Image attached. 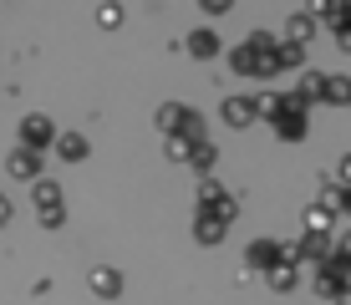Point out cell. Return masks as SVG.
<instances>
[{
	"instance_id": "cell-1",
	"label": "cell",
	"mask_w": 351,
	"mask_h": 305,
	"mask_svg": "<svg viewBox=\"0 0 351 305\" xmlns=\"http://www.w3.org/2000/svg\"><path fill=\"white\" fill-rule=\"evenodd\" d=\"M10 178H16V183H36V178H41V158H36L31 148L10 153Z\"/></svg>"
},
{
	"instance_id": "cell-2",
	"label": "cell",
	"mask_w": 351,
	"mask_h": 305,
	"mask_svg": "<svg viewBox=\"0 0 351 305\" xmlns=\"http://www.w3.org/2000/svg\"><path fill=\"white\" fill-rule=\"evenodd\" d=\"M21 138H26L31 153L46 148V143H51V122H46V117H26V122H21Z\"/></svg>"
},
{
	"instance_id": "cell-5",
	"label": "cell",
	"mask_w": 351,
	"mask_h": 305,
	"mask_svg": "<svg viewBox=\"0 0 351 305\" xmlns=\"http://www.w3.org/2000/svg\"><path fill=\"white\" fill-rule=\"evenodd\" d=\"M36 204H41V214L56 209V183H36Z\"/></svg>"
},
{
	"instance_id": "cell-4",
	"label": "cell",
	"mask_w": 351,
	"mask_h": 305,
	"mask_svg": "<svg viewBox=\"0 0 351 305\" xmlns=\"http://www.w3.org/2000/svg\"><path fill=\"white\" fill-rule=\"evenodd\" d=\"M56 148H62V158H87V143H82L77 132H66V138L56 143Z\"/></svg>"
},
{
	"instance_id": "cell-3",
	"label": "cell",
	"mask_w": 351,
	"mask_h": 305,
	"mask_svg": "<svg viewBox=\"0 0 351 305\" xmlns=\"http://www.w3.org/2000/svg\"><path fill=\"white\" fill-rule=\"evenodd\" d=\"M92 290H97V295H107V300H112L117 290H123V280H117L112 270H92Z\"/></svg>"
},
{
	"instance_id": "cell-6",
	"label": "cell",
	"mask_w": 351,
	"mask_h": 305,
	"mask_svg": "<svg viewBox=\"0 0 351 305\" xmlns=\"http://www.w3.org/2000/svg\"><path fill=\"white\" fill-rule=\"evenodd\" d=\"M5 219H10V204H5V199H0V224H5Z\"/></svg>"
}]
</instances>
